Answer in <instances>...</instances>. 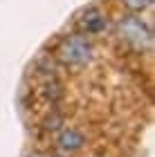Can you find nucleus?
Here are the masks:
<instances>
[{
  "label": "nucleus",
  "mask_w": 155,
  "mask_h": 157,
  "mask_svg": "<svg viewBox=\"0 0 155 157\" xmlns=\"http://www.w3.org/2000/svg\"><path fill=\"white\" fill-rule=\"evenodd\" d=\"M34 72H36V76H41V81H45V78H59L56 59L54 56H41V59L34 63Z\"/></svg>",
  "instance_id": "423d86ee"
},
{
  "label": "nucleus",
  "mask_w": 155,
  "mask_h": 157,
  "mask_svg": "<svg viewBox=\"0 0 155 157\" xmlns=\"http://www.w3.org/2000/svg\"><path fill=\"white\" fill-rule=\"evenodd\" d=\"M115 36L126 49L135 54H151L153 52V25L139 13H126L117 18Z\"/></svg>",
  "instance_id": "f257e3e1"
},
{
  "label": "nucleus",
  "mask_w": 155,
  "mask_h": 157,
  "mask_svg": "<svg viewBox=\"0 0 155 157\" xmlns=\"http://www.w3.org/2000/svg\"><path fill=\"white\" fill-rule=\"evenodd\" d=\"M54 59L65 67L81 70L95 61V45L88 36H83L79 32L65 34V36H61L59 45H56Z\"/></svg>",
  "instance_id": "f03ea898"
},
{
  "label": "nucleus",
  "mask_w": 155,
  "mask_h": 157,
  "mask_svg": "<svg viewBox=\"0 0 155 157\" xmlns=\"http://www.w3.org/2000/svg\"><path fill=\"white\" fill-rule=\"evenodd\" d=\"M119 2H122L130 13H139V16L153 7V0H119Z\"/></svg>",
  "instance_id": "0eeeda50"
},
{
  "label": "nucleus",
  "mask_w": 155,
  "mask_h": 157,
  "mask_svg": "<svg viewBox=\"0 0 155 157\" xmlns=\"http://www.w3.org/2000/svg\"><path fill=\"white\" fill-rule=\"evenodd\" d=\"M25 157H45V155H41V153H29V155H25Z\"/></svg>",
  "instance_id": "1a4fd4ad"
},
{
  "label": "nucleus",
  "mask_w": 155,
  "mask_h": 157,
  "mask_svg": "<svg viewBox=\"0 0 155 157\" xmlns=\"http://www.w3.org/2000/svg\"><path fill=\"white\" fill-rule=\"evenodd\" d=\"M56 144H59L61 151L65 153H76L86 146V135H83L79 128H63L56 137Z\"/></svg>",
  "instance_id": "20e7f679"
},
{
  "label": "nucleus",
  "mask_w": 155,
  "mask_h": 157,
  "mask_svg": "<svg viewBox=\"0 0 155 157\" xmlns=\"http://www.w3.org/2000/svg\"><path fill=\"white\" fill-rule=\"evenodd\" d=\"M74 27H76L79 34H83V36H88V38L101 36V34L108 32V27H110L108 13H106L101 7H97V5H88V7H83V9L76 13Z\"/></svg>",
  "instance_id": "7ed1b4c3"
},
{
  "label": "nucleus",
  "mask_w": 155,
  "mask_h": 157,
  "mask_svg": "<svg viewBox=\"0 0 155 157\" xmlns=\"http://www.w3.org/2000/svg\"><path fill=\"white\" fill-rule=\"evenodd\" d=\"M38 94H41V99H43L45 103H50L54 108V105H59L61 99L65 97V88H63L61 78H45V81H41Z\"/></svg>",
  "instance_id": "39448f33"
},
{
  "label": "nucleus",
  "mask_w": 155,
  "mask_h": 157,
  "mask_svg": "<svg viewBox=\"0 0 155 157\" xmlns=\"http://www.w3.org/2000/svg\"><path fill=\"white\" fill-rule=\"evenodd\" d=\"M47 157H63V155H47Z\"/></svg>",
  "instance_id": "9d476101"
},
{
  "label": "nucleus",
  "mask_w": 155,
  "mask_h": 157,
  "mask_svg": "<svg viewBox=\"0 0 155 157\" xmlns=\"http://www.w3.org/2000/svg\"><path fill=\"white\" fill-rule=\"evenodd\" d=\"M41 126H43L45 130H61V126H63V115H61L59 110L52 108V112H47V117L41 121Z\"/></svg>",
  "instance_id": "6e6552de"
}]
</instances>
